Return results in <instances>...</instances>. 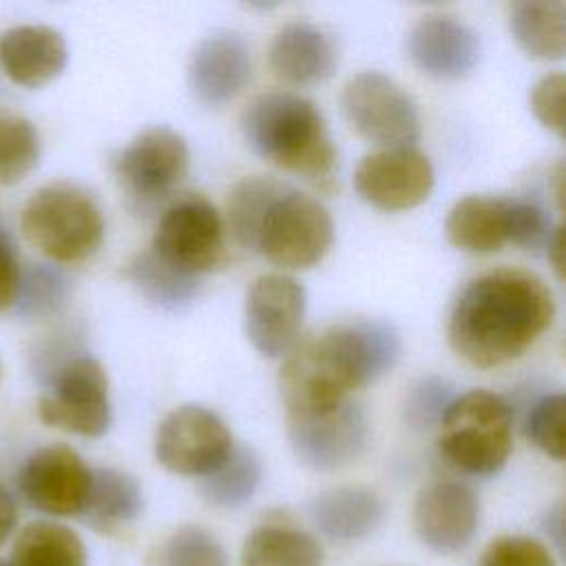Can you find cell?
Returning <instances> with one entry per match:
<instances>
[{
  "mask_svg": "<svg viewBox=\"0 0 566 566\" xmlns=\"http://www.w3.org/2000/svg\"><path fill=\"white\" fill-rule=\"evenodd\" d=\"M0 376H2V365H0Z\"/></svg>",
  "mask_w": 566,
  "mask_h": 566,
  "instance_id": "obj_41",
  "label": "cell"
},
{
  "mask_svg": "<svg viewBox=\"0 0 566 566\" xmlns=\"http://www.w3.org/2000/svg\"><path fill=\"white\" fill-rule=\"evenodd\" d=\"M153 252L170 268L197 276L223 261V221L203 197H184L159 219Z\"/></svg>",
  "mask_w": 566,
  "mask_h": 566,
  "instance_id": "obj_10",
  "label": "cell"
},
{
  "mask_svg": "<svg viewBox=\"0 0 566 566\" xmlns=\"http://www.w3.org/2000/svg\"><path fill=\"white\" fill-rule=\"evenodd\" d=\"M509 27L515 42L533 57L562 60L566 51V4L526 0L511 7Z\"/></svg>",
  "mask_w": 566,
  "mask_h": 566,
  "instance_id": "obj_26",
  "label": "cell"
},
{
  "mask_svg": "<svg viewBox=\"0 0 566 566\" xmlns=\"http://www.w3.org/2000/svg\"><path fill=\"white\" fill-rule=\"evenodd\" d=\"M71 298L69 276L51 263H29L22 268L13 310L24 321L49 318L64 310Z\"/></svg>",
  "mask_w": 566,
  "mask_h": 566,
  "instance_id": "obj_29",
  "label": "cell"
},
{
  "mask_svg": "<svg viewBox=\"0 0 566 566\" xmlns=\"http://www.w3.org/2000/svg\"><path fill=\"white\" fill-rule=\"evenodd\" d=\"M9 566H88L82 537L66 524L33 520L13 539Z\"/></svg>",
  "mask_w": 566,
  "mask_h": 566,
  "instance_id": "obj_24",
  "label": "cell"
},
{
  "mask_svg": "<svg viewBox=\"0 0 566 566\" xmlns=\"http://www.w3.org/2000/svg\"><path fill=\"white\" fill-rule=\"evenodd\" d=\"M144 509L139 482L119 469L99 467L91 471V489L80 517L97 533L113 535L133 524Z\"/></svg>",
  "mask_w": 566,
  "mask_h": 566,
  "instance_id": "obj_22",
  "label": "cell"
},
{
  "mask_svg": "<svg viewBox=\"0 0 566 566\" xmlns=\"http://www.w3.org/2000/svg\"><path fill=\"white\" fill-rule=\"evenodd\" d=\"M22 265L11 239L0 230V312L13 307Z\"/></svg>",
  "mask_w": 566,
  "mask_h": 566,
  "instance_id": "obj_37",
  "label": "cell"
},
{
  "mask_svg": "<svg viewBox=\"0 0 566 566\" xmlns=\"http://www.w3.org/2000/svg\"><path fill=\"white\" fill-rule=\"evenodd\" d=\"M444 230L449 241L471 254H489L509 243L506 197L469 195L449 210Z\"/></svg>",
  "mask_w": 566,
  "mask_h": 566,
  "instance_id": "obj_23",
  "label": "cell"
},
{
  "mask_svg": "<svg viewBox=\"0 0 566 566\" xmlns=\"http://www.w3.org/2000/svg\"><path fill=\"white\" fill-rule=\"evenodd\" d=\"M20 509L13 493L0 482V548L11 539L13 531L18 528Z\"/></svg>",
  "mask_w": 566,
  "mask_h": 566,
  "instance_id": "obj_38",
  "label": "cell"
},
{
  "mask_svg": "<svg viewBox=\"0 0 566 566\" xmlns=\"http://www.w3.org/2000/svg\"><path fill=\"white\" fill-rule=\"evenodd\" d=\"M310 517L318 533L332 542H360L382 524L385 502L365 486H336L310 502Z\"/></svg>",
  "mask_w": 566,
  "mask_h": 566,
  "instance_id": "obj_20",
  "label": "cell"
},
{
  "mask_svg": "<svg viewBox=\"0 0 566 566\" xmlns=\"http://www.w3.org/2000/svg\"><path fill=\"white\" fill-rule=\"evenodd\" d=\"M69 62L64 35L46 24H18L0 33V66L24 88L53 82Z\"/></svg>",
  "mask_w": 566,
  "mask_h": 566,
  "instance_id": "obj_19",
  "label": "cell"
},
{
  "mask_svg": "<svg viewBox=\"0 0 566 566\" xmlns=\"http://www.w3.org/2000/svg\"><path fill=\"white\" fill-rule=\"evenodd\" d=\"M340 104L352 128L380 148H413L420 137L416 102L380 71H363L349 77Z\"/></svg>",
  "mask_w": 566,
  "mask_h": 566,
  "instance_id": "obj_8",
  "label": "cell"
},
{
  "mask_svg": "<svg viewBox=\"0 0 566 566\" xmlns=\"http://www.w3.org/2000/svg\"><path fill=\"white\" fill-rule=\"evenodd\" d=\"M272 71L290 84H316L336 69V49L329 35L312 22L281 27L270 44Z\"/></svg>",
  "mask_w": 566,
  "mask_h": 566,
  "instance_id": "obj_21",
  "label": "cell"
},
{
  "mask_svg": "<svg viewBox=\"0 0 566 566\" xmlns=\"http://www.w3.org/2000/svg\"><path fill=\"white\" fill-rule=\"evenodd\" d=\"M480 566H557L553 551L531 535H500L482 553Z\"/></svg>",
  "mask_w": 566,
  "mask_h": 566,
  "instance_id": "obj_35",
  "label": "cell"
},
{
  "mask_svg": "<svg viewBox=\"0 0 566 566\" xmlns=\"http://www.w3.org/2000/svg\"><path fill=\"white\" fill-rule=\"evenodd\" d=\"M506 223H509V243H515L524 250H537L548 245L555 228L551 226L548 212L528 199H509L506 197Z\"/></svg>",
  "mask_w": 566,
  "mask_h": 566,
  "instance_id": "obj_34",
  "label": "cell"
},
{
  "mask_svg": "<svg viewBox=\"0 0 566 566\" xmlns=\"http://www.w3.org/2000/svg\"><path fill=\"white\" fill-rule=\"evenodd\" d=\"M0 566H9V564H7V562H2V559H0Z\"/></svg>",
  "mask_w": 566,
  "mask_h": 566,
  "instance_id": "obj_40",
  "label": "cell"
},
{
  "mask_svg": "<svg viewBox=\"0 0 566 566\" xmlns=\"http://www.w3.org/2000/svg\"><path fill=\"white\" fill-rule=\"evenodd\" d=\"M455 394L451 382L442 378H422L407 396L405 402V420L411 429H431L438 427L442 416L447 413L449 405L453 402Z\"/></svg>",
  "mask_w": 566,
  "mask_h": 566,
  "instance_id": "obj_33",
  "label": "cell"
},
{
  "mask_svg": "<svg viewBox=\"0 0 566 566\" xmlns=\"http://www.w3.org/2000/svg\"><path fill=\"white\" fill-rule=\"evenodd\" d=\"M252 62L245 40L232 31L206 35L188 62V88L203 106L232 102L250 80Z\"/></svg>",
  "mask_w": 566,
  "mask_h": 566,
  "instance_id": "obj_17",
  "label": "cell"
},
{
  "mask_svg": "<svg viewBox=\"0 0 566 566\" xmlns=\"http://www.w3.org/2000/svg\"><path fill=\"white\" fill-rule=\"evenodd\" d=\"M411 62L436 80H460L480 60L478 33L449 15L422 18L407 38Z\"/></svg>",
  "mask_w": 566,
  "mask_h": 566,
  "instance_id": "obj_18",
  "label": "cell"
},
{
  "mask_svg": "<svg viewBox=\"0 0 566 566\" xmlns=\"http://www.w3.org/2000/svg\"><path fill=\"white\" fill-rule=\"evenodd\" d=\"M250 150L270 164L314 181L332 179L336 148L314 102L290 91L256 95L241 113Z\"/></svg>",
  "mask_w": 566,
  "mask_h": 566,
  "instance_id": "obj_4",
  "label": "cell"
},
{
  "mask_svg": "<svg viewBox=\"0 0 566 566\" xmlns=\"http://www.w3.org/2000/svg\"><path fill=\"white\" fill-rule=\"evenodd\" d=\"M553 318V292L539 276L500 268L475 276L458 294L447 336L462 360L491 369L520 358Z\"/></svg>",
  "mask_w": 566,
  "mask_h": 566,
  "instance_id": "obj_1",
  "label": "cell"
},
{
  "mask_svg": "<svg viewBox=\"0 0 566 566\" xmlns=\"http://www.w3.org/2000/svg\"><path fill=\"white\" fill-rule=\"evenodd\" d=\"M400 356L398 332L382 321H352L294 345L281 367V396L292 413L329 411L387 374Z\"/></svg>",
  "mask_w": 566,
  "mask_h": 566,
  "instance_id": "obj_2",
  "label": "cell"
},
{
  "mask_svg": "<svg viewBox=\"0 0 566 566\" xmlns=\"http://www.w3.org/2000/svg\"><path fill=\"white\" fill-rule=\"evenodd\" d=\"M564 396L546 394L533 402L526 416V438L548 458L564 460Z\"/></svg>",
  "mask_w": 566,
  "mask_h": 566,
  "instance_id": "obj_32",
  "label": "cell"
},
{
  "mask_svg": "<svg viewBox=\"0 0 566 566\" xmlns=\"http://www.w3.org/2000/svg\"><path fill=\"white\" fill-rule=\"evenodd\" d=\"M24 239L57 263L93 256L104 241V217L95 199L73 184L38 188L20 212Z\"/></svg>",
  "mask_w": 566,
  "mask_h": 566,
  "instance_id": "obj_5",
  "label": "cell"
},
{
  "mask_svg": "<svg viewBox=\"0 0 566 566\" xmlns=\"http://www.w3.org/2000/svg\"><path fill=\"white\" fill-rule=\"evenodd\" d=\"M367 416L352 398L321 413L287 416V438L301 464L336 471L352 464L367 444Z\"/></svg>",
  "mask_w": 566,
  "mask_h": 566,
  "instance_id": "obj_11",
  "label": "cell"
},
{
  "mask_svg": "<svg viewBox=\"0 0 566 566\" xmlns=\"http://www.w3.org/2000/svg\"><path fill=\"white\" fill-rule=\"evenodd\" d=\"M354 188L378 210L400 212L420 206L433 188V166L416 148H380L360 159Z\"/></svg>",
  "mask_w": 566,
  "mask_h": 566,
  "instance_id": "obj_15",
  "label": "cell"
},
{
  "mask_svg": "<svg viewBox=\"0 0 566 566\" xmlns=\"http://www.w3.org/2000/svg\"><path fill=\"white\" fill-rule=\"evenodd\" d=\"M261 460L248 447H232L228 458L199 482L201 497L217 509H241L261 484Z\"/></svg>",
  "mask_w": 566,
  "mask_h": 566,
  "instance_id": "obj_28",
  "label": "cell"
},
{
  "mask_svg": "<svg viewBox=\"0 0 566 566\" xmlns=\"http://www.w3.org/2000/svg\"><path fill=\"white\" fill-rule=\"evenodd\" d=\"M157 566H230L223 544L206 528L186 524L159 548Z\"/></svg>",
  "mask_w": 566,
  "mask_h": 566,
  "instance_id": "obj_31",
  "label": "cell"
},
{
  "mask_svg": "<svg viewBox=\"0 0 566 566\" xmlns=\"http://www.w3.org/2000/svg\"><path fill=\"white\" fill-rule=\"evenodd\" d=\"M228 221L243 248L285 270L316 265L334 241L327 208L274 177H245L234 184Z\"/></svg>",
  "mask_w": 566,
  "mask_h": 566,
  "instance_id": "obj_3",
  "label": "cell"
},
{
  "mask_svg": "<svg viewBox=\"0 0 566 566\" xmlns=\"http://www.w3.org/2000/svg\"><path fill=\"white\" fill-rule=\"evenodd\" d=\"M438 427L442 455L464 473L493 475L511 455V407L486 389L455 396Z\"/></svg>",
  "mask_w": 566,
  "mask_h": 566,
  "instance_id": "obj_6",
  "label": "cell"
},
{
  "mask_svg": "<svg viewBox=\"0 0 566 566\" xmlns=\"http://www.w3.org/2000/svg\"><path fill=\"white\" fill-rule=\"evenodd\" d=\"M305 316V290L287 274H263L245 294L243 325L252 347L268 358L290 354Z\"/></svg>",
  "mask_w": 566,
  "mask_h": 566,
  "instance_id": "obj_13",
  "label": "cell"
},
{
  "mask_svg": "<svg viewBox=\"0 0 566 566\" xmlns=\"http://www.w3.org/2000/svg\"><path fill=\"white\" fill-rule=\"evenodd\" d=\"M40 135L20 113L0 108V186L20 184L40 161Z\"/></svg>",
  "mask_w": 566,
  "mask_h": 566,
  "instance_id": "obj_30",
  "label": "cell"
},
{
  "mask_svg": "<svg viewBox=\"0 0 566 566\" xmlns=\"http://www.w3.org/2000/svg\"><path fill=\"white\" fill-rule=\"evenodd\" d=\"M91 471L73 447L46 444L22 462L18 491L33 511L51 517H75L86 504Z\"/></svg>",
  "mask_w": 566,
  "mask_h": 566,
  "instance_id": "obj_12",
  "label": "cell"
},
{
  "mask_svg": "<svg viewBox=\"0 0 566 566\" xmlns=\"http://www.w3.org/2000/svg\"><path fill=\"white\" fill-rule=\"evenodd\" d=\"M413 531L433 553L464 551L480 526V500L475 491L455 480L424 486L413 502Z\"/></svg>",
  "mask_w": 566,
  "mask_h": 566,
  "instance_id": "obj_16",
  "label": "cell"
},
{
  "mask_svg": "<svg viewBox=\"0 0 566 566\" xmlns=\"http://www.w3.org/2000/svg\"><path fill=\"white\" fill-rule=\"evenodd\" d=\"M544 531L546 535L562 548V542H564V506L562 504H555L546 517H544Z\"/></svg>",
  "mask_w": 566,
  "mask_h": 566,
  "instance_id": "obj_39",
  "label": "cell"
},
{
  "mask_svg": "<svg viewBox=\"0 0 566 566\" xmlns=\"http://www.w3.org/2000/svg\"><path fill=\"white\" fill-rule=\"evenodd\" d=\"M46 389L38 398V418L66 433L99 438L108 431L113 413L108 376L88 354L69 356L44 374Z\"/></svg>",
  "mask_w": 566,
  "mask_h": 566,
  "instance_id": "obj_7",
  "label": "cell"
},
{
  "mask_svg": "<svg viewBox=\"0 0 566 566\" xmlns=\"http://www.w3.org/2000/svg\"><path fill=\"white\" fill-rule=\"evenodd\" d=\"M564 73L544 75L531 91V108L535 117L557 135H564Z\"/></svg>",
  "mask_w": 566,
  "mask_h": 566,
  "instance_id": "obj_36",
  "label": "cell"
},
{
  "mask_svg": "<svg viewBox=\"0 0 566 566\" xmlns=\"http://www.w3.org/2000/svg\"><path fill=\"white\" fill-rule=\"evenodd\" d=\"M126 279L153 305L161 310H181L197 296V276L184 274L161 261L153 250L139 252L126 265Z\"/></svg>",
  "mask_w": 566,
  "mask_h": 566,
  "instance_id": "obj_27",
  "label": "cell"
},
{
  "mask_svg": "<svg viewBox=\"0 0 566 566\" xmlns=\"http://www.w3.org/2000/svg\"><path fill=\"white\" fill-rule=\"evenodd\" d=\"M323 546L314 535L290 524H261L241 546V566H323Z\"/></svg>",
  "mask_w": 566,
  "mask_h": 566,
  "instance_id": "obj_25",
  "label": "cell"
},
{
  "mask_svg": "<svg viewBox=\"0 0 566 566\" xmlns=\"http://www.w3.org/2000/svg\"><path fill=\"white\" fill-rule=\"evenodd\" d=\"M232 447L226 422L201 405L172 409L155 433L157 462L177 475L203 478L212 473L228 458Z\"/></svg>",
  "mask_w": 566,
  "mask_h": 566,
  "instance_id": "obj_9",
  "label": "cell"
},
{
  "mask_svg": "<svg viewBox=\"0 0 566 566\" xmlns=\"http://www.w3.org/2000/svg\"><path fill=\"white\" fill-rule=\"evenodd\" d=\"M186 139L168 126H150L135 135L115 159V177L135 201L168 195L188 172Z\"/></svg>",
  "mask_w": 566,
  "mask_h": 566,
  "instance_id": "obj_14",
  "label": "cell"
}]
</instances>
